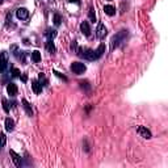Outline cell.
<instances>
[{
    "mask_svg": "<svg viewBox=\"0 0 168 168\" xmlns=\"http://www.w3.org/2000/svg\"><path fill=\"white\" fill-rule=\"evenodd\" d=\"M127 34H129V32H127L126 29H122V30H120L117 34H114L110 39V50H114V49H117L118 46L122 45L124 42L126 41Z\"/></svg>",
    "mask_w": 168,
    "mask_h": 168,
    "instance_id": "cell-1",
    "label": "cell"
},
{
    "mask_svg": "<svg viewBox=\"0 0 168 168\" xmlns=\"http://www.w3.org/2000/svg\"><path fill=\"white\" fill-rule=\"evenodd\" d=\"M76 54L80 58L85 59V61H97L96 55H95V50H92V49L83 47V46H81V47H78L76 49Z\"/></svg>",
    "mask_w": 168,
    "mask_h": 168,
    "instance_id": "cell-2",
    "label": "cell"
},
{
    "mask_svg": "<svg viewBox=\"0 0 168 168\" xmlns=\"http://www.w3.org/2000/svg\"><path fill=\"white\" fill-rule=\"evenodd\" d=\"M70 68H71V71L74 72L75 75H81V74H84L85 72V70H87L85 64L81 63V62H72Z\"/></svg>",
    "mask_w": 168,
    "mask_h": 168,
    "instance_id": "cell-3",
    "label": "cell"
},
{
    "mask_svg": "<svg viewBox=\"0 0 168 168\" xmlns=\"http://www.w3.org/2000/svg\"><path fill=\"white\" fill-rule=\"evenodd\" d=\"M9 66V61H8V53L7 51H1L0 54V74L5 72V70Z\"/></svg>",
    "mask_w": 168,
    "mask_h": 168,
    "instance_id": "cell-4",
    "label": "cell"
},
{
    "mask_svg": "<svg viewBox=\"0 0 168 168\" xmlns=\"http://www.w3.org/2000/svg\"><path fill=\"white\" fill-rule=\"evenodd\" d=\"M107 34H108V30H107V28H105V25L103 22H98V25L96 28V37L98 39H103V38H105Z\"/></svg>",
    "mask_w": 168,
    "mask_h": 168,
    "instance_id": "cell-5",
    "label": "cell"
},
{
    "mask_svg": "<svg viewBox=\"0 0 168 168\" xmlns=\"http://www.w3.org/2000/svg\"><path fill=\"white\" fill-rule=\"evenodd\" d=\"M9 156L12 158V162L15 163L16 167H22V158H21V155H19L16 151L11 150L9 151Z\"/></svg>",
    "mask_w": 168,
    "mask_h": 168,
    "instance_id": "cell-6",
    "label": "cell"
},
{
    "mask_svg": "<svg viewBox=\"0 0 168 168\" xmlns=\"http://www.w3.org/2000/svg\"><path fill=\"white\" fill-rule=\"evenodd\" d=\"M137 133L139 134L141 137H143V138H146V139H150L151 137V131L147 129V127H144V126H137Z\"/></svg>",
    "mask_w": 168,
    "mask_h": 168,
    "instance_id": "cell-7",
    "label": "cell"
},
{
    "mask_svg": "<svg viewBox=\"0 0 168 168\" xmlns=\"http://www.w3.org/2000/svg\"><path fill=\"white\" fill-rule=\"evenodd\" d=\"M32 88H33V91H34L36 95H39L42 92V90H44V85L39 83V80H37V79H33L32 80Z\"/></svg>",
    "mask_w": 168,
    "mask_h": 168,
    "instance_id": "cell-8",
    "label": "cell"
},
{
    "mask_svg": "<svg viewBox=\"0 0 168 168\" xmlns=\"http://www.w3.org/2000/svg\"><path fill=\"white\" fill-rule=\"evenodd\" d=\"M80 32L83 33L85 37H90L91 36V26H90V22L88 21H83L80 24Z\"/></svg>",
    "mask_w": 168,
    "mask_h": 168,
    "instance_id": "cell-9",
    "label": "cell"
},
{
    "mask_svg": "<svg viewBox=\"0 0 168 168\" xmlns=\"http://www.w3.org/2000/svg\"><path fill=\"white\" fill-rule=\"evenodd\" d=\"M16 17L19 20H26L29 17V11L26 8H19L16 11Z\"/></svg>",
    "mask_w": 168,
    "mask_h": 168,
    "instance_id": "cell-10",
    "label": "cell"
},
{
    "mask_svg": "<svg viewBox=\"0 0 168 168\" xmlns=\"http://www.w3.org/2000/svg\"><path fill=\"white\" fill-rule=\"evenodd\" d=\"M7 92H8V95L11 97H15L19 92L17 85H16L15 83H8V85H7Z\"/></svg>",
    "mask_w": 168,
    "mask_h": 168,
    "instance_id": "cell-11",
    "label": "cell"
},
{
    "mask_svg": "<svg viewBox=\"0 0 168 168\" xmlns=\"http://www.w3.org/2000/svg\"><path fill=\"white\" fill-rule=\"evenodd\" d=\"M21 103H22V107H24V109L26 112V114H28L29 117H32L33 116V109H32V105L28 103V100L26 98H22L21 100Z\"/></svg>",
    "mask_w": 168,
    "mask_h": 168,
    "instance_id": "cell-12",
    "label": "cell"
},
{
    "mask_svg": "<svg viewBox=\"0 0 168 168\" xmlns=\"http://www.w3.org/2000/svg\"><path fill=\"white\" fill-rule=\"evenodd\" d=\"M44 36L47 39H54L55 37H57V30H55V29H53V28H47V29H46V32L44 33Z\"/></svg>",
    "mask_w": 168,
    "mask_h": 168,
    "instance_id": "cell-13",
    "label": "cell"
},
{
    "mask_svg": "<svg viewBox=\"0 0 168 168\" xmlns=\"http://www.w3.org/2000/svg\"><path fill=\"white\" fill-rule=\"evenodd\" d=\"M5 130L8 131V133H11V131L15 130V121L9 117L5 120Z\"/></svg>",
    "mask_w": 168,
    "mask_h": 168,
    "instance_id": "cell-14",
    "label": "cell"
},
{
    "mask_svg": "<svg viewBox=\"0 0 168 168\" xmlns=\"http://www.w3.org/2000/svg\"><path fill=\"white\" fill-rule=\"evenodd\" d=\"M104 53H105V45H104V44H101V45L96 49V50H95V55H96V59H98V58L103 57Z\"/></svg>",
    "mask_w": 168,
    "mask_h": 168,
    "instance_id": "cell-15",
    "label": "cell"
},
{
    "mask_svg": "<svg viewBox=\"0 0 168 168\" xmlns=\"http://www.w3.org/2000/svg\"><path fill=\"white\" fill-rule=\"evenodd\" d=\"M46 50L50 53V54H54L55 53V45L53 42V39H47L46 41Z\"/></svg>",
    "mask_w": 168,
    "mask_h": 168,
    "instance_id": "cell-16",
    "label": "cell"
},
{
    "mask_svg": "<svg viewBox=\"0 0 168 168\" xmlns=\"http://www.w3.org/2000/svg\"><path fill=\"white\" fill-rule=\"evenodd\" d=\"M104 12L107 13L108 16H114L116 15V8L113 5H105L104 7Z\"/></svg>",
    "mask_w": 168,
    "mask_h": 168,
    "instance_id": "cell-17",
    "label": "cell"
},
{
    "mask_svg": "<svg viewBox=\"0 0 168 168\" xmlns=\"http://www.w3.org/2000/svg\"><path fill=\"white\" fill-rule=\"evenodd\" d=\"M30 57H32V61L34 62V63H38V62L41 61V53L38 50H34V51H32Z\"/></svg>",
    "mask_w": 168,
    "mask_h": 168,
    "instance_id": "cell-18",
    "label": "cell"
},
{
    "mask_svg": "<svg viewBox=\"0 0 168 168\" xmlns=\"http://www.w3.org/2000/svg\"><path fill=\"white\" fill-rule=\"evenodd\" d=\"M20 53H21V50H20V49H19V46H17V45H12V46H11V54H12V55H13V57H15L16 59L19 58Z\"/></svg>",
    "mask_w": 168,
    "mask_h": 168,
    "instance_id": "cell-19",
    "label": "cell"
},
{
    "mask_svg": "<svg viewBox=\"0 0 168 168\" xmlns=\"http://www.w3.org/2000/svg\"><path fill=\"white\" fill-rule=\"evenodd\" d=\"M38 80H39V83H41L42 85H47L49 84V80L46 79V76H45V74L44 72H39V75H38Z\"/></svg>",
    "mask_w": 168,
    "mask_h": 168,
    "instance_id": "cell-20",
    "label": "cell"
},
{
    "mask_svg": "<svg viewBox=\"0 0 168 168\" xmlns=\"http://www.w3.org/2000/svg\"><path fill=\"white\" fill-rule=\"evenodd\" d=\"M88 17H90L91 22H95V21H96V12H95L93 7H90V12H88Z\"/></svg>",
    "mask_w": 168,
    "mask_h": 168,
    "instance_id": "cell-21",
    "label": "cell"
},
{
    "mask_svg": "<svg viewBox=\"0 0 168 168\" xmlns=\"http://www.w3.org/2000/svg\"><path fill=\"white\" fill-rule=\"evenodd\" d=\"M53 21H54L55 26H59L62 24V16L59 13H54V17H53Z\"/></svg>",
    "mask_w": 168,
    "mask_h": 168,
    "instance_id": "cell-22",
    "label": "cell"
},
{
    "mask_svg": "<svg viewBox=\"0 0 168 168\" xmlns=\"http://www.w3.org/2000/svg\"><path fill=\"white\" fill-rule=\"evenodd\" d=\"M20 70L19 68H15V67H11V76L12 78H20Z\"/></svg>",
    "mask_w": 168,
    "mask_h": 168,
    "instance_id": "cell-23",
    "label": "cell"
},
{
    "mask_svg": "<svg viewBox=\"0 0 168 168\" xmlns=\"http://www.w3.org/2000/svg\"><path fill=\"white\" fill-rule=\"evenodd\" d=\"M5 143H7V137H5V134L0 131V147H3Z\"/></svg>",
    "mask_w": 168,
    "mask_h": 168,
    "instance_id": "cell-24",
    "label": "cell"
},
{
    "mask_svg": "<svg viewBox=\"0 0 168 168\" xmlns=\"http://www.w3.org/2000/svg\"><path fill=\"white\" fill-rule=\"evenodd\" d=\"M3 109H4L5 113H9V103L5 98H3Z\"/></svg>",
    "mask_w": 168,
    "mask_h": 168,
    "instance_id": "cell-25",
    "label": "cell"
},
{
    "mask_svg": "<svg viewBox=\"0 0 168 168\" xmlns=\"http://www.w3.org/2000/svg\"><path fill=\"white\" fill-rule=\"evenodd\" d=\"M79 84H80V87L83 88V90H84V88H85L87 91H90V90H91V85H90V83H88V81H80Z\"/></svg>",
    "mask_w": 168,
    "mask_h": 168,
    "instance_id": "cell-26",
    "label": "cell"
},
{
    "mask_svg": "<svg viewBox=\"0 0 168 168\" xmlns=\"http://www.w3.org/2000/svg\"><path fill=\"white\" fill-rule=\"evenodd\" d=\"M54 75H55V76H58V78H61V79H63L64 81H67V78H66L63 74H61V72H58V71H54Z\"/></svg>",
    "mask_w": 168,
    "mask_h": 168,
    "instance_id": "cell-27",
    "label": "cell"
},
{
    "mask_svg": "<svg viewBox=\"0 0 168 168\" xmlns=\"http://www.w3.org/2000/svg\"><path fill=\"white\" fill-rule=\"evenodd\" d=\"M76 49H78V42L76 41H72L71 42V50L76 53Z\"/></svg>",
    "mask_w": 168,
    "mask_h": 168,
    "instance_id": "cell-28",
    "label": "cell"
},
{
    "mask_svg": "<svg viewBox=\"0 0 168 168\" xmlns=\"http://www.w3.org/2000/svg\"><path fill=\"white\" fill-rule=\"evenodd\" d=\"M20 79H21L24 83H26V80H28V75L26 74H24V75H20Z\"/></svg>",
    "mask_w": 168,
    "mask_h": 168,
    "instance_id": "cell-29",
    "label": "cell"
},
{
    "mask_svg": "<svg viewBox=\"0 0 168 168\" xmlns=\"http://www.w3.org/2000/svg\"><path fill=\"white\" fill-rule=\"evenodd\" d=\"M68 3H75V4H78V5H80V4H81L80 0H68Z\"/></svg>",
    "mask_w": 168,
    "mask_h": 168,
    "instance_id": "cell-30",
    "label": "cell"
},
{
    "mask_svg": "<svg viewBox=\"0 0 168 168\" xmlns=\"http://www.w3.org/2000/svg\"><path fill=\"white\" fill-rule=\"evenodd\" d=\"M24 44H25V45H29L30 42H29V39H28V38H25V39H24Z\"/></svg>",
    "mask_w": 168,
    "mask_h": 168,
    "instance_id": "cell-31",
    "label": "cell"
},
{
    "mask_svg": "<svg viewBox=\"0 0 168 168\" xmlns=\"http://www.w3.org/2000/svg\"><path fill=\"white\" fill-rule=\"evenodd\" d=\"M108 1H110V0H108Z\"/></svg>",
    "mask_w": 168,
    "mask_h": 168,
    "instance_id": "cell-32",
    "label": "cell"
},
{
    "mask_svg": "<svg viewBox=\"0 0 168 168\" xmlns=\"http://www.w3.org/2000/svg\"><path fill=\"white\" fill-rule=\"evenodd\" d=\"M0 149H1V147H0Z\"/></svg>",
    "mask_w": 168,
    "mask_h": 168,
    "instance_id": "cell-33",
    "label": "cell"
}]
</instances>
